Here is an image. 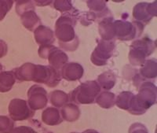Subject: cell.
Returning a JSON list of instances; mask_svg holds the SVG:
<instances>
[{"label":"cell","mask_w":157,"mask_h":133,"mask_svg":"<svg viewBox=\"0 0 157 133\" xmlns=\"http://www.w3.org/2000/svg\"><path fill=\"white\" fill-rule=\"evenodd\" d=\"M76 19L74 13L63 14L56 23L55 34L59 40V44L63 49L69 51L76 50L78 46V40L75 34L74 26Z\"/></svg>","instance_id":"cell-1"},{"label":"cell","mask_w":157,"mask_h":133,"mask_svg":"<svg viewBox=\"0 0 157 133\" xmlns=\"http://www.w3.org/2000/svg\"><path fill=\"white\" fill-rule=\"evenodd\" d=\"M155 103L156 87L151 82H144L141 84L138 94L134 96L128 112L134 115H141Z\"/></svg>","instance_id":"cell-2"},{"label":"cell","mask_w":157,"mask_h":133,"mask_svg":"<svg viewBox=\"0 0 157 133\" xmlns=\"http://www.w3.org/2000/svg\"><path fill=\"white\" fill-rule=\"evenodd\" d=\"M101 93V87L95 80L81 84L68 96L69 100L76 104H92Z\"/></svg>","instance_id":"cell-3"},{"label":"cell","mask_w":157,"mask_h":133,"mask_svg":"<svg viewBox=\"0 0 157 133\" xmlns=\"http://www.w3.org/2000/svg\"><path fill=\"white\" fill-rule=\"evenodd\" d=\"M155 48V45L154 42L148 38L136 40L130 46V51L129 54L130 63L133 65L142 66L145 63V58L152 54Z\"/></svg>","instance_id":"cell-4"},{"label":"cell","mask_w":157,"mask_h":133,"mask_svg":"<svg viewBox=\"0 0 157 133\" xmlns=\"http://www.w3.org/2000/svg\"><path fill=\"white\" fill-rule=\"evenodd\" d=\"M61 80L60 70H57L52 66L35 65L32 81L36 83L45 84L48 87L54 88L59 84Z\"/></svg>","instance_id":"cell-5"},{"label":"cell","mask_w":157,"mask_h":133,"mask_svg":"<svg viewBox=\"0 0 157 133\" xmlns=\"http://www.w3.org/2000/svg\"><path fill=\"white\" fill-rule=\"evenodd\" d=\"M142 24L138 22H128L126 21L113 22L115 37L121 40H130L138 37L143 30Z\"/></svg>","instance_id":"cell-6"},{"label":"cell","mask_w":157,"mask_h":133,"mask_svg":"<svg viewBox=\"0 0 157 133\" xmlns=\"http://www.w3.org/2000/svg\"><path fill=\"white\" fill-rule=\"evenodd\" d=\"M8 111L13 121H25L32 118L36 112L29 107L26 101L21 99H12L9 104Z\"/></svg>","instance_id":"cell-7"},{"label":"cell","mask_w":157,"mask_h":133,"mask_svg":"<svg viewBox=\"0 0 157 133\" xmlns=\"http://www.w3.org/2000/svg\"><path fill=\"white\" fill-rule=\"evenodd\" d=\"M114 50V42L101 40L91 55V61L96 65H106L108 60L113 56Z\"/></svg>","instance_id":"cell-8"},{"label":"cell","mask_w":157,"mask_h":133,"mask_svg":"<svg viewBox=\"0 0 157 133\" xmlns=\"http://www.w3.org/2000/svg\"><path fill=\"white\" fill-rule=\"evenodd\" d=\"M28 104L32 110L45 108L48 103L47 91L39 85H33L28 92Z\"/></svg>","instance_id":"cell-9"},{"label":"cell","mask_w":157,"mask_h":133,"mask_svg":"<svg viewBox=\"0 0 157 133\" xmlns=\"http://www.w3.org/2000/svg\"><path fill=\"white\" fill-rule=\"evenodd\" d=\"M133 15L137 21H141L145 24L148 23L156 15V2L152 3H138L134 6Z\"/></svg>","instance_id":"cell-10"},{"label":"cell","mask_w":157,"mask_h":133,"mask_svg":"<svg viewBox=\"0 0 157 133\" xmlns=\"http://www.w3.org/2000/svg\"><path fill=\"white\" fill-rule=\"evenodd\" d=\"M61 75V77L66 80H78L83 75V68L78 63H68L62 67Z\"/></svg>","instance_id":"cell-11"},{"label":"cell","mask_w":157,"mask_h":133,"mask_svg":"<svg viewBox=\"0 0 157 133\" xmlns=\"http://www.w3.org/2000/svg\"><path fill=\"white\" fill-rule=\"evenodd\" d=\"M47 58H48L50 66L54 67L57 70H60V68H62L68 61L67 54L54 46H52Z\"/></svg>","instance_id":"cell-12"},{"label":"cell","mask_w":157,"mask_h":133,"mask_svg":"<svg viewBox=\"0 0 157 133\" xmlns=\"http://www.w3.org/2000/svg\"><path fill=\"white\" fill-rule=\"evenodd\" d=\"M35 39L36 42L41 46L51 45L54 43V32L50 29L45 27L43 25H39L36 28L34 33Z\"/></svg>","instance_id":"cell-13"},{"label":"cell","mask_w":157,"mask_h":133,"mask_svg":"<svg viewBox=\"0 0 157 133\" xmlns=\"http://www.w3.org/2000/svg\"><path fill=\"white\" fill-rule=\"evenodd\" d=\"M42 121L47 125L54 126L60 124L63 120L58 109L55 107H48L45 109L42 113Z\"/></svg>","instance_id":"cell-14"},{"label":"cell","mask_w":157,"mask_h":133,"mask_svg":"<svg viewBox=\"0 0 157 133\" xmlns=\"http://www.w3.org/2000/svg\"><path fill=\"white\" fill-rule=\"evenodd\" d=\"M60 113L62 120L68 122H74L80 117V110L75 103H67L61 107Z\"/></svg>","instance_id":"cell-15"},{"label":"cell","mask_w":157,"mask_h":133,"mask_svg":"<svg viewBox=\"0 0 157 133\" xmlns=\"http://www.w3.org/2000/svg\"><path fill=\"white\" fill-rule=\"evenodd\" d=\"M99 32L103 40L111 41L115 38L114 29H113V18L112 17H108L103 19L99 24Z\"/></svg>","instance_id":"cell-16"},{"label":"cell","mask_w":157,"mask_h":133,"mask_svg":"<svg viewBox=\"0 0 157 133\" xmlns=\"http://www.w3.org/2000/svg\"><path fill=\"white\" fill-rule=\"evenodd\" d=\"M34 64L25 63V65L13 70L16 80L18 81H30L32 80V75L34 70Z\"/></svg>","instance_id":"cell-17"},{"label":"cell","mask_w":157,"mask_h":133,"mask_svg":"<svg viewBox=\"0 0 157 133\" xmlns=\"http://www.w3.org/2000/svg\"><path fill=\"white\" fill-rule=\"evenodd\" d=\"M16 82L13 71L10 72H0V92L5 93L10 92L12 89L13 86Z\"/></svg>","instance_id":"cell-18"},{"label":"cell","mask_w":157,"mask_h":133,"mask_svg":"<svg viewBox=\"0 0 157 133\" xmlns=\"http://www.w3.org/2000/svg\"><path fill=\"white\" fill-rule=\"evenodd\" d=\"M116 98L115 94L105 91L97 96L95 102L102 108L110 109L116 105Z\"/></svg>","instance_id":"cell-19"},{"label":"cell","mask_w":157,"mask_h":133,"mask_svg":"<svg viewBox=\"0 0 157 133\" xmlns=\"http://www.w3.org/2000/svg\"><path fill=\"white\" fill-rule=\"evenodd\" d=\"M21 17V22L24 26L30 31H32L35 28L38 27V25L40 24L39 17L36 15L34 10L26 11L22 14Z\"/></svg>","instance_id":"cell-20"},{"label":"cell","mask_w":157,"mask_h":133,"mask_svg":"<svg viewBox=\"0 0 157 133\" xmlns=\"http://www.w3.org/2000/svg\"><path fill=\"white\" fill-rule=\"evenodd\" d=\"M50 102L55 108H61L69 101L68 95L62 91H54L49 95Z\"/></svg>","instance_id":"cell-21"},{"label":"cell","mask_w":157,"mask_h":133,"mask_svg":"<svg viewBox=\"0 0 157 133\" xmlns=\"http://www.w3.org/2000/svg\"><path fill=\"white\" fill-rule=\"evenodd\" d=\"M142 77L147 79H153L156 77V60L151 59L145 61L142 68L140 69Z\"/></svg>","instance_id":"cell-22"},{"label":"cell","mask_w":157,"mask_h":133,"mask_svg":"<svg viewBox=\"0 0 157 133\" xmlns=\"http://www.w3.org/2000/svg\"><path fill=\"white\" fill-rule=\"evenodd\" d=\"M98 83L99 86L105 90H110L116 84V77L112 72H105L98 76Z\"/></svg>","instance_id":"cell-23"},{"label":"cell","mask_w":157,"mask_h":133,"mask_svg":"<svg viewBox=\"0 0 157 133\" xmlns=\"http://www.w3.org/2000/svg\"><path fill=\"white\" fill-rule=\"evenodd\" d=\"M134 94L130 92H123L116 98V105L120 109L128 111L132 103Z\"/></svg>","instance_id":"cell-24"},{"label":"cell","mask_w":157,"mask_h":133,"mask_svg":"<svg viewBox=\"0 0 157 133\" xmlns=\"http://www.w3.org/2000/svg\"><path fill=\"white\" fill-rule=\"evenodd\" d=\"M14 127V121L10 117L0 116V133H11Z\"/></svg>","instance_id":"cell-25"},{"label":"cell","mask_w":157,"mask_h":133,"mask_svg":"<svg viewBox=\"0 0 157 133\" xmlns=\"http://www.w3.org/2000/svg\"><path fill=\"white\" fill-rule=\"evenodd\" d=\"M54 8L57 10L61 11V13H64V11H68L73 10V7L71 6L70 1H56L54 2Z\"/></svg>","instance_id":"cell-26"},{"label":"cell","mask_w":157,"mask_h":133,"mask_svg":"<svg viewBox=\"0 0 157 133\" xmlns=\"http://www.w3.org/2000/svg\"><path fill=\"white\" fill-rule=\"evenodd\" d=\"M13 4V1H0V21H2L10 10Z\"/></svg>","instance_id":"cell-27"},{"label":"cell","mask_w":157,"mask_h":133,"mask_svg":"<svg viewBox=\"0 0 157 133\" xmlns=\"http://www.w3.org/2000/svg\"><path fill=\"white\" fill-rule=\"evenodd\" d=\"M129 133H148V131L144 124L135 123L130 126Z\"/></svg>","instance_id":"cell-28"},{"label":"cell","mask_w":157,"mask_h":133,"mask_svg":"<svg viewBox=\"0 0 157 133\" xmlns=\"http://www.w3.org/2000/svg\"><path fill=\"white\" fill-rule=\"evenodd\" d=\"M11 133H37L36 131L29 126H19L13 128Z\"/></svg>","instance_id":"cell-29"},{"label":"cell","mask_w":157,"mask_h":133,"mask_svg":"<svg viewBox=\"0 0 157 133\" xmlns=\"http://www.w3.org/2000/svg\"><path fill=\"white\" fill-rule=\"evenodd\" d=\"M7 45L3 40H0V58L4 57L7 53Z\"/></svg>","instance_id":"cell-30"},{"label":"cell","mask_w":157,"mask_h":133,"mask_svg":"<svg viewBox=\"0 0 157 133\" xmlns=\"http://www.w3.org/2000/svg\"><path fill=\"white\" fill-rule=\"evenodd\" d=\"M84 132L85 133H99L98 131H97L96 130H94V129H87L84 131Z\"/></svg>","instance_id":"cell-31"},{"label":"cell","mask_w":157,"mask_h":133,"mask_svg":"<svg viewBox=\"0 0 157 133\" xmlns=\"http://www.w3.org/2000/svg\"><path fill=\"white\" fill-rule=\"evenodd\" d=\"M2 69V65H1V63H0V72H1Z\"/></svg>","instance_id":"cell-32"},{"label":"cell","mask_w":157,"mask_h":133,"mask_svg":"<svg viewBox=\"0 0 157 133\" xmlns=\"http://www.w3.org/2000/svg\"><path fill=\"white\" fill-rule=\"evenodd\" d=\"M71 133H78V132H71ZM82 133H85V132H82Z\"/></svg>","instance_id":"cell-33"}]
</instances>
